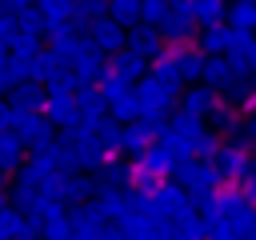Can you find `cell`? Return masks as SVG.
Listing matches in <instances>:
<instances>
[{
    "label": "cell",
    "mask_w": 256,
    "mask_h": 240,
    "mask_svg": "<svg viewBox=\"0 0 256 240\" xmlns=\"http://www.w3.org/2000/svg\"><path fill=\"white\" fill-rule=\"evenodd\" d=\"M16 156H20V144L12 136H0V164H16Z\"/></svg>",
    "instance_id": "cell-1"
}]
</instances>
